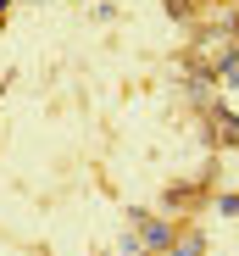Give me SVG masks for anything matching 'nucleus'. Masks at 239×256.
Returning a JSON list of instances; mask_svg holds the SVG:
<instances>
[{"label": "nucleus", "mask_w": 239, "mask_h": 256, "mask_svg": "<svg viewBox=\"0 0 239 256\" xmlns=\"http://www.w3.org/2000/svg\"><path fill=\"white\" fill-rule=\"evenodd\" d=\"M201 145H206V150H234V145H239V117H234V106H223V100H206V106H201Z\"/></svg>", "instance_id": "nucleus-1"}, {"label": "nucleus", "mask_w": 239, "mask_h": 256, "mask_svg": "<svg viewBox=\"0 0 239 256\" xmlns=\"http://www.w3.org/2000/svg\"><path fill=\"white\" fill-rule=\"evenodd\" d=\"M206 195V178H195V184H167L162 200H156V212H167V218H184V212Z\"/></svg>", "instance_id": "nucleus-2"}, {"label": "nucleus", "mask_w": 239, "mask_h": 256, "mask_svg": "<svg viewBox=\"0 0 239 256\" xmlns=\"http://www.w3.org/2000/svg\"><path fill=\"white\" fill-rule=\"evenodd\" d=\"M162 256H206V234L184 223V234H178V245H173V250H162Z\"/></svg>", "instance_id": "nucleus-3"}, {"label": "nucleus", "mask_w": 239, "mask_h": 256, "mask_svg": "<svg viewBox=\"0 0 239 256\" xmlns=\"http://www.w3.org/2000/svg\"><path fill=\"white\" fill-rule=\"evenodd\" d=\"M195 6H201V0H167V17L178 28H195Z\"/></svg>", "instance_id": "nucleus-4"}, {"label": "nucleus", "mask_w": 239, "mask_h": 256, "mask_svg": "<svg viewBox=\"0 0 239 256\" xmlns=\"http://www.w3.org/2000/svg\"><path fill=\"white\" fill-rule=\"evenodd\" d=\"M217 212H223V218H239V190H228V195H217Z\"/></svg>", "instance_id": "nucleus-5"}, {"label": "nucleus", "mask_w": 239, "mask_h": 256, "mask_svg": "<svg viewBox=\"0 0 239 256\" xmlns=\"http://www.w3.org/2000/svg\"><path fill=\"white\" fill-rule=\"evenodd\" d=\"M6 12H11V0H0V17H6Z\"/></svg>", "instance_id": "nucleus-6"}]
</instances>
